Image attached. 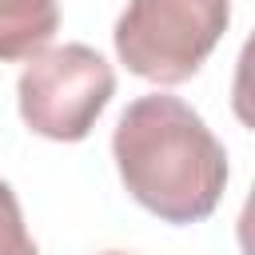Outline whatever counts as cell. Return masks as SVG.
Instances as JSON below:
<instances>
[{
	"mask_svg": "<svg viewBox=\"0 0 255 255\" xmlns=\"http://www.w3.org/2000/svg\"><path fill=\"white\" fill-rule=\"evenodd\" d=\"M112 155L124 187L163 223H199L227 183L223 143L179 96H139L124 108Z\"/></svg>",
	"mask_w": 255,
	"mask_h": 255,
	"instance_id": "1",
	"label": "cell"
},
{
	"mask_svg": "<svg viewBox=\"0 0 255 255\" xmlns=\"http://www.w3.org/2000/svg\"><path fill=\"white\" fill-rule=\"evenodd\" d=\"M231 0H128L116 20V56L155 84H183L227 32Z\"/></svg>",
	"mask_w": 255,
	"mask_h": 255,
	"instance_id": "2",
	"label": "cell"
},
{
	"mask_svg": "<svg viewBox=\"0 0 255 255\" xmlns=\"http://www.w3.org/2000/svg\"><path fill=\"white\" fill-rule=\"evenodd\" d=\"M112 92H116V72L88 44L44 48L40 56L28 60L16 84L24 124L36 135L60 143L84 139L96 128L100 112L108 108Z\"/></svg>",
	"mask_w": 255,
	"mask_h": 255,
	"instance_id": "3",
	"label": "cell"
},
{
	"mask_svg": "<svg viewBox=\"0 0 255 255\" xmlns=\"http://www.w3.org/2000/svg\"><path fill=\"white\" fill-rule=\"evenodd\" d=\"M60 28L56 0H0V60H32Z\"/></svg>",
	"mask_w": 255,
	"mask_h": 255,
	"instance_id": "4",
	"label": "cell"
},
{
	"mask_svg": "<svg viewBox=\"0 0 255 255\" xmlns=\"http://www.w3.org/2000/svg\"><path fill=\"white\" fill-rule=\"evenodd\" d=\"M0 255H40L28 227H24V211L16 203V191L0 179Z\"/></svg>",
	"mask_w": 255,
	"mask_h": 255,
	"instance_id": "5",
	"label": "cell"
},
{
	"mask_svg": "<svg viewBox=\"0 0 255 255\" xmlns=\"http://www.w3.org/2000/svg\"><path fill=\"white\" fill-rule=\"evenodd\" d=\"M231 108L239 116V124H247L255 131V32L247 36L239 64H235V84H231Z\"/></svg>",
	"mask_w": 255,
	"mask_h": 255,
	"instance_id": "6",
	"label": "cell"
},
{
	"mask_svg": "<svg viewBox=\"0 0 255 255\" xmlns=\"http://www.w3.org/2000/svg\"><path fill=\"white\" fill-rule=\"evenodd\" d=\"M235 235H239V251L243 255H255V187L239 211V223H235Z\"/></svg>",
	"mask_w": 255,
	"mask_h": 255,
	"instance_id": "7",
	"label": "cell"
},
{
	"mask_svg": "<svg viewBox=\"0 0 255 255\" xmlns=\"http://www.w3.org/2000/svg\"><path fill=\"white\" fill-rule=\"evenodd\" d=\"M104 255H124V251H104Z\"/></svg>",
	"mask_w": 255,
	"mask_h": 255,
	"instance_id": "8",
	"label": "cell"
}]
</instances>
